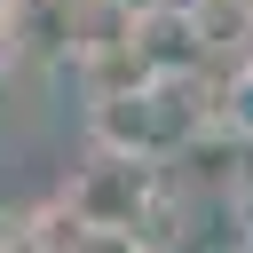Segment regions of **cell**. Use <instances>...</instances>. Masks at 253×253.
Here are the masks:
<instances>
[{"label":"cell","mask_w":253,"mask_h":253,"mask_svg":"<svg viewBox=\"0 0 253 253\" xmlns=\"http://www.w3.org/2000/svg\"><path fill=\"white\" fill-rule=\"evenodd\" d=\"M0 253H40L32 245V213H8L0 206Z\"/></svg>","instance_id":"5b68a950"},{"label":"cell","mask_w":253,"mask_h":253,"mask_svg":"<svg viewBox=\"0 0 253 253\" xmlns=\"http://www.w3.org/2000/svg\"><path fill=\"white\" fill-rule=\"evenodd\" d=\"M213 126H221L229 142L253 150V55H237V71L213 87Z\"/></svg>","instance_id":"3957f363"},{"label":"cell","mask_w":253,"mask_h":253,"mask_svg":"<svg viewBox=\"0 0 253 253\" xmlns=\"http://www.w3.org/2000/svg\"><path fill=\"white\" fill-rule=\"evenodd\" d=\"M134 55L150 63V79H198V63H206V32H198L190 8L134 0Z\"/></svg>","instance_id":"7a4b0ae2"},{"label":"cell","mask_w":253,"mask_h":253,"mask_svg":"<svg viewBox=\"0 0 253 253\" xmlns=\"http://www.w3.org/2000/svg\"><path fill=\"white\" fill-rule=\"evenodd\" d=\"M16 47H24V40H16V24H8V8H0V79L16 71Z\"/></svg>","instance_id":"52a82bcc"},{"label":"cell","mask_w":253,"mask_h":253,"mask_svg":"<svg viewBox=\"0 0 253 253\" xmlns=\"http://www.w3.org/2000/svg\"><path fill=\"white\" fill-rule=\"evenodd\" d=\"M63 198H71V213L87 221V229H119V237H134V221L166 198V182H158V166L150 158H87L71 182H63Z\"/></svg>","instance_id":"6da1fadb"},{"label":"cell","mask_w":253,"mask_h":253,"mask_svg":"<svg viewBox=\"0 0 253 253\" xmlns=\"http://www.w3.org/2000/svg\"><path fill=\"white\" fill-rule=\"evenodd\" d=\"M229 206H237V221H245V229H253V166H245V174H237V182H229Z\"/></svg>","instance_id":"8992f818"},{"label":"cell","mask_w":253,"mask_h":253,"mask_svg":"<svg viewBox=\"0 0 253 253\" xmlns=\"http://www.w3.org/2000/svg\"><path fill=\"white\" fill-rule=\"evenodd\" d=\"M32 245H40V253H79V245H87V221L71 213L63 190H55L47 206H32Z\"/></svg>","instance_id":"277c9868"}]
</instances>
